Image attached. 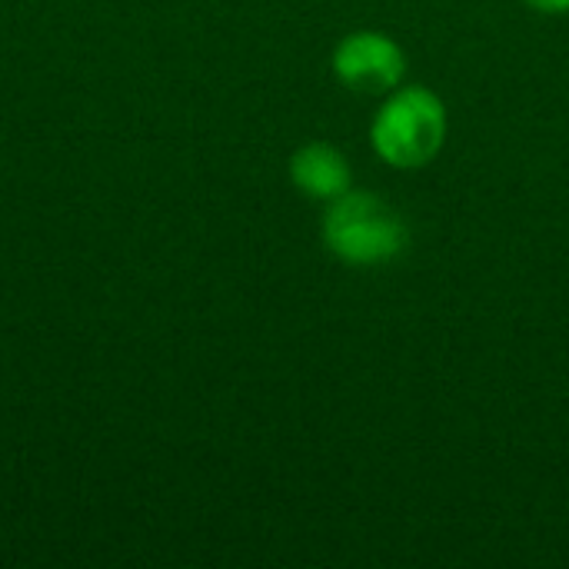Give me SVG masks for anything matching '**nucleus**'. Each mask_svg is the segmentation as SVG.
<instances>
[{
    "label": "nucleus",
    "instance_id": "obj_5",
    "mask_svg": "<svg viewBox=\"0 0 569 569\" xmlns=\"http://www.w3.org/2000/svg\"><path fill=\"white\" fill-rule=\"evenodd\" d=\"M527 3L543 10V13H563V10H569V0H527Z\"/></svg>",
    "mask_w": 569,
    "mask_h": 569
},
{
    "label": "nucleus",
    "instance_id": "obj_1",
    "mask_svg": "<svg viewBox=\"0 0 569 569\" xmlns=\"http://www.w3.org/2000/svg\"><path fill=\"white\" fill-rule=\"evenodd\" d=\"M323 243L353 267H373L393 260L407 247V223L377 193L347 190L327 207Z\"/></svg>",
    "mask_w": 569,
    "mask_h": 569
},
{
    "label": "nucleus",
    "instance_id": "obj_4",
    "mask_svg": "<svg viewBox=\"0 0 569 569\" xmlns=\"http://www.w3.org/2000/svg\"><path fill=\"white\" fill-rule=\"evenodd\" d=\"M290 177L293 187L313 200H337L350 190V163L343 160V153L323 140L307 143L293 153L290 160Z\"/></svg>",
    "mask_w": 569,
    "mask_h": 569
},
{
    "label": "nucleus",
    "instance_id": "obj_3",
    "mask_svg": "<svg viewBox=\"0 0 569 569\" xmlns=\"http://www.w3.org/2000/svg\"><path fill=\"white\" fill-rule=\"evenodd\" d=\"M403 50L373 30H360L340 40L333 53L337 77L360 93H387L403 80Z\"/></svg>",
    "mask_w": 569,
    "mask_h": 569
},
{
    "label": "nucleus",
    "instance_id": "obj_2",
    "mask_svg": "<svg viewBox=\"0 0 569 569\" xmlns=\"http://www.w3.org/2000/svg\"><path fill=\"white\" fill-rule=\"evenodd\" d=\"M447 137V110L427 87H403L377 110L370 140L373 150L403 170L430 163Z\"/></svg>",
    "mask_w": 569,
    "mask_h": 569
}]
</instances>
